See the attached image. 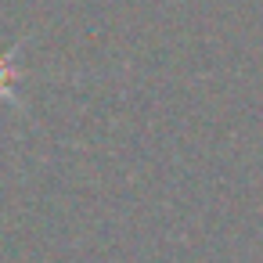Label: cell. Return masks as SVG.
Instances as JSON below:
<instances>
[{
	"mask_svg": "<svg viewBox=\"0 0 263 263\" xmlns=\"http://www.w3.org/2000/svg\"><path fill=\"white\" fill-rule=\"evenodd\" d=\"M11 62H15V51H8V54H0V94H4V98H11V83H15Z\"/></svg>",
	"mask_w": 263,
	"mask_h": 263,
	"instance_id": "cell-1",
	"label": "cell"
}]
</instances>
